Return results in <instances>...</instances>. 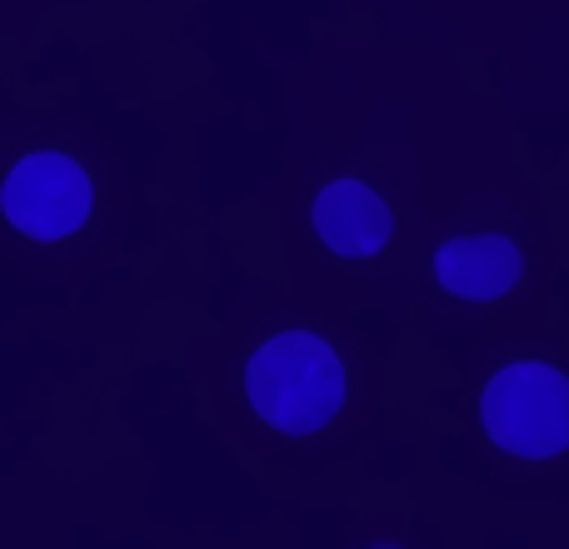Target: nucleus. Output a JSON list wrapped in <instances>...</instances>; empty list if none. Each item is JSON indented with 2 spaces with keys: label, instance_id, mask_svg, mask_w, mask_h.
<instances>
[{
  "label": "nucleus",
  "instance_id": "obj_4",
  "mask_svg": "<svg viewBox=\"0 0 569 549\" xmlns=\"http://www.w3.org/2000/svg\"><path fill=\"white\" fill-rule=\"evenodd\" d=\"M315 230H320V240L335 256L365 260V256H375V250H385L395 220H390V206H385L370 186H360V180H335V186H325L320 196H315Z\"/></svg>",
  "mask_w": 569,
  "mask_h": 549
},
{
  "label": "nucleus",
  "instance_id": "obj_2",
  "mask_svg": "<svg viewBox=\"0 0 569 549\" xmlns=\"http://www.w3.org/2000/svg\"><path fill=\"white\" fill-rule=\"evenodd\" d=\"M480 420L500 450L520 460H555L569 450V380L555 365H505L480 400Z\"/></svg>",
  "mask_w": 569,
  "mask_h": 549
},
{
  "label": "nucleus",
  "instance_id": "obj_3",
  "mask_svg": "<svg viewBox=\"0 0 569 549\" xmlns=\"http://www.w3.org/2000/svg\"><path fill=\"white\" fill-rule=\"evenodd\" d=\"M90 206H96V190L86 170L56 150L26 156L0 186V210L30 240H66L90 220Z\"/></svg>",
  "mask_w": 569,
  "mask_h": 549
},
{
  "label": "nucleus",
  "instance_id": "obj_5",
  "mask_svg": "<svg viewBox=\"0 0 569 549\" xmlns=\"http://www.w3.org/2000/svg\"><path fill=\"white\" fill-rule=\"evenodd\" d=\"M435 280L460 300H500L520 285V250L505 236H460L435 250Z\"/></svg>",
  "mask_w": 569,
  "mask_h": 549
},
{
  "label": "nucleus",
  "instance_id": "obj_1",
  "mask_svg": "<svg viewBox=\"0 0 569 549\" xmlns=\"http://www.w3.org/2000/svg\"><path fill=\"white\" fill-rule=\"evenodd\" d=\"M246 395L266 425L284 435H315L345 405V365L320 335L284 330L250 355Z\"/></svg>",
  "mask_w": 569,
  "mask_h": 549
}]
</instances>
